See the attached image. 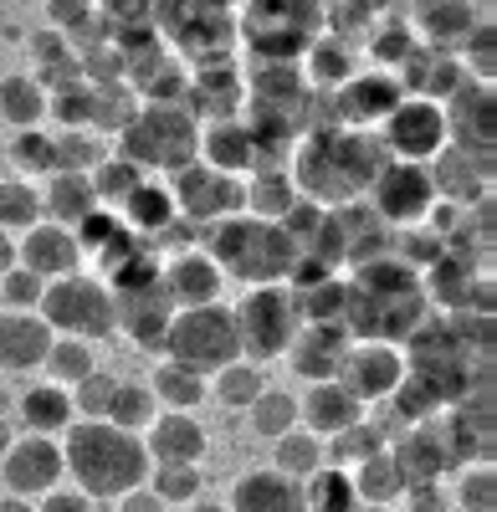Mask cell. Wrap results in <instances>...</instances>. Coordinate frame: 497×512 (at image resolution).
Segmentation results:
<instances>
[{
    "label": "cell",
    "mask_w": 497,
    "mask_h": 512,
    "mask_svg": "<svg viewBox=\"0 0 497 512\" xmlns=\"http://www.w3.org/2000/svg\"><path fill=\"white\" fill-rule=\"evenodd\" d=\"M164 354L175 364H190L200 374H216L221 364L241 359L236 344V318L221 303H200V308H175L170 328H164Z\"/></svg>",
    "instance_id": "7"
},
{
    "label": "cell",
    "mask_w": 497,
    "mask_h": 512,
    "mask_svg": "<svg viewBox=\"0 0 497 512\" xmlns=\"http://www.w3.org/2000/svg\"><path fill=\"white\" fill-rule=\"evenodd\" d=\"M41 369L52 374V384H72L88 374V369H98V354H93V344L88 338H67V333H57L52 338V349H47V359H41Z\"/></svg>",
    "instance_id": "36"
},
{
    "label": "cell",
    "mask_w": 497,
    "mask_h": 512,
    "mask_svg": "<svg viewBox=\"0 0 497 512\" xmlns=\"http://www.w3.org/2000/svg\"><path fill=\"white\" fill-rule=\"evenodd\" d=\"M118 149L129 164H139L144 175H175V169L200 159V118L185 103H144L134 118L118 128Z\"/></svg>",
    "instance_id": "5"
},
{
    "label": "cell",
    "mask_w": 497,
    "mask_h": 512,
    "mask_svg": "<svg viewBox=\"0 0 497 512\" xmlns=\"http://www.w3.org/2000/svg\"><path fill=\"white\" fill-rule=\"evenodd\" d=\"M41 512H88V492H47Z\"/></svg>",
    "instance_id": "51"
},
{
    "label": "cell",
    "mask_w": 497,
    "mask_h": 512,
    "mask_svg": "<svg viewBox=\"0 0 497 512\" xmlns=\"http://www.w3.org/2000/svg\"><path fill=\"white\" fill-rule=\"evenodd\" d=\"M298 420L308 425L313 436H339V431H349L354 420H364V400H354L339 379H318L313 390H308V400H298Z\"/></svg>",
    "instance_id": "23"
},
{
    "label": "cell",
    "mask_w": 497,
    "mask_h": 512,
    "mask_svg": "<svg viewBox=\"0 0 497 512\" xmlns=\"http://www.w3.org/2000/svg\"><path fill=\"white\" fill-rule=\"evenodd\" d=\"M149 390H154V400H164L170 410H195L205 395H211V384H205V374H200V369H190V364H175V359H164Z\"/></svg>",
    "instance_id": "31"
},
{
    "label": "cell",
    "mask_w": 497,
    "mask_h": 512,
    "mask_svg": "<svg viewBox=\"0 0 497 512\" xmlns=\"http://www.w3.org/2000/svg\"><path fill=\"white\" fill-rule=\"evenodd\" d=\"M344 390L354 395V400H390V390L405 379V359H400V349L395 344H375V338H359V344H349V354H344V364H339V374H334Z\"/></svg>",
    "instance_id": "13"
},
{
    "label": "cell",
    "mask_w": 497,
    "mask_h": 512,
    "mask_svg": "<svg viewBox=\"0 0 497 512\" xmlns=\"http://www.w3.org/2000/svg\"><path fill=\"white\" fill-rule=\"evenodd\" d=\"M349 338H375V344H400L426 323V292L416 267H405L400 256H380L364 262L359 282L344 287V318Z\"/></svg>",
    "instance_id": "1"
},
{
    "label": "cell",
    "mask_w": 497,
    "mask_h": 512,
    "mask_svg": "<svg viewBox=\"0 0 497 512\" xmlns=\"http://www.w3.org/2000/svg\"><path fill=\"white\" fill-rule=\"evenodd\" d=\"M200 154H205V164L226 169V175H252L262 164L257 128L241 123V118H216L211 128H200Z\"/></svg>",
    "instance_id": "20"
},
{
    "label": "cell",
    "mask_w": 497,
    "mask_h": 512,
    "mask_svg": "<svg viewBox=\"0 0 497 512\" xmlns=\"http://www.w3.org/2000/svg\"><path fill=\"white\" fill-rule=\"evenodd\" d=\"M323 466V436H313V431H282L277 436V472L282 477H293V482H308L313 472Z\"/></svg>",
    "instance_id": "33"
},
{
    "label": "cell",
    "mask_w": 497,
    "mask_h": 512,
    "mask_svg": "<svg viewBox=\"0 0 497 512\" xmlns=\"http://www.w3.org/2000/svg\"><path fill=\"white\" fill-rule=\"evenodd\" d=\"M159 415V400H154V390L149 384H129V379H118L113 384V395H108V410H103V420H113L118 431H149V420Z\"/></svg>",
    "instance_id": "32"
},
{
    "label": "cell",
    "mask_w": 497,
    "mask_h": 512,
    "mask_svg": "<svg viewBox=\"0 0 497 512\" xmlns=\"http://www.w3.org/2000/svg\"><path fill=\"white\" fill-rule=\"evenodd\" d=\"M236 318V344L241 354L252 364H267L277 354H287V344H293V333L303 328L298 308H293V292H287V282H267V287H252L241 297V303L231 308Z\"/></svg>",
    "instance_id": "8"
},
{
    "label": "cell",
    "mask_w": 497,
    "mask_h": 512,
    "mask_svg": "<svg viewBox=\"0 0 497 512\" xmlns=\"http://www.w3.org/2000/svg\"><path fill=\"white\" fill-rule=\"evenodd\" d=\"M375 451H385V436L375 431V425L354 420L349 431L328 436V451H323V461H339V466H359L364 456H375Z\"/></svg>",
    "instance_id": "44"
},
{
    "label": "cell",
    "mask_w": 497,
    "mask_h": 512,
    "mask_svg": "<svg viewBox=\"0 0 497 512\" xmlns=\"http://www.w3.org/2000/svg\"><path fill=\"white\" fill-rule=\"evenodd\" d=\"M211 256L226 272V282H246V287H267V282H287L298 267V246L282 231V221H262V216H231L211 226Z\"/></svg>",
    "instance_id": "4"
},
{
    "label": "cell",
    "mask_w": 497,
    "mask_h": 512,
    "mask_svg": "<svg viewBox=\"0 0 497 512\" xmlns=\"http://www.w3.org/2000/svg\"><path fill=\"white\" fill-rule=\"evenodd\" d=\"M52 328L41 313H0V369L6 374H31L41 369V359H47L52 349Z\"/></svg>",
    "instance_id": "19"
},
{
    "label": "cell",
    "mask_w": 497,
    "mask_h": 512,
    "mask_svg": "<svg viewBox=\"0 0 497 512\" xmlns=\"http://www.w3.org/2000/svg\"><path fill=\"white\" fill-rule=\"evenodd\" d=\"M11 267H16V236L0 231V272H11Z\"/></svg>",
    "instance_id": "53"
},
{
    "label": "cell",
    "mask_w": 497,
    "mask_h": 512,
    "mask_svg": "<svg viewBox=\"0 0 497 512\" xmlns=\"http://www.w3.org/2000/svg\"><path fill=\"white\" fill-rule=\"evenodd\" d=\"M231 512H308V502H303V487L272 466V472H246L236 482Z\"/></svg>",
    "instance_id": "25"
},
{
    "label": "cell",
    "mask_w": 497,
    "mask_h": 512,
    "mask_svg": "<svg viewBox=\"0 0 497 512\" xmlns=\"http://www.w3.org/2000/svg\"><path fill=\"white\" fill-rule=\"evenodd\" d=\"M0 472H6V487L16 497H31V492H52L57 477L67 472V461H62V446L52 436H21L11 441V451L0 456Z\"/></svg>",
    "instance_id": "16"
},
{
    "label": "cell",
    "mask_w": 497,
    "mask_h": 512,
    "mask_svg": "<svg viewBox=\"0 0 497 512\" xmlns=\"http://www.w3.org/2000/svg\"><path fill=\"white\" fill-rule=\"evenodd\" d=\"M405 512H446L451 497L441 492V482H416V487H405Z\"/></svg>",
    "instance_id": "50"
},
{
    "label": "cell",
    "mask_w": 497,
    "mask_h": 512,
    "mask_svg": "<svg viewBox=\"0 0 497 512\" xmlns=\"http://www.w3.org/2000/svg\"><path fill=\"white\" fill-rule=\"evenodd\" d=\"M164 287H170L175 308H200V303H221L226 272L216 267L211 251H185L164 267Z\"/></svg>",
    "instance_id": "22"
},
{
    "label": "cell",
    "mask_w": 497,
    "mask_h": 512,
    "mask_svg": "<svg viewBox=\"0 0 497 512\" xmlns=\"http://www.w3.org/2000/svg\"><path fill=\"white\" fill-rule=\"evenodd\" d=\"M47 82L41 77H26V72H11L0 77V118H6L11 128H36L41 118H47Z\"/></svg>",
    "instance_id": "28"
},
{
    "label": "cell",
    "mask_w": 497,
    "mask_h": 512,
    "mask_svg": "<svg viewBox=\"0 0 497 512\" xmlns=\"http://www.w3.org/2000/svg\"><path fill=\"white\" fill-rule=\"evenodd\" d=\"M426 169H431L436 195H446V200H467V205H477L482 190H487V180H492V164L477 159V154H467V149H457V144H441V149L431 154Z\"/></svg>",
    "instance_id": "21"
},
{
    "label": "cell",
    "mask_w": 497,
    "mask_h": 512,
    "mask_svg": "<svg viewBox=\"0 0 497 512\" xmlns=\"http://www.w3.org/2000/svg\"><path fill=\"white\" fill-rule=\"evenodd\" d=\"M98 210V195H93V180L82 169H57L52 185L41 190V216H52L57 226H77Z\"/></svg>",
    "instance_id": "26"
},
{
    "label": "cell",
    "mask_w": 497,
    "mask_h": 512,
    "mask_svg": "<svg viewBox=\"0 0 497 512\" xmlns=\"http://www.w3.org/2000/svg\"><path fill=\"white\" fill-rule=\"evenodd\" d=\"M175 216H185L190 226H216V221H231L246 210V190H241V175H226L216 164H185L175 169Z\"/></svg>",
    "instance_id": "11"
},
{
    "label": "cell",
    "mask_w": 497,
    "mask_h": 512,
    "mask_svg": "<svg viewBox=\"0 0 497 512\" xmlns=\"http://www.w3.org/2000/svg\"><path fill=\"white\" fill-rule=\"evenodd\" d=\"M36 313L47 318V328H52V333L88 338V344H98V338L118 333V328H113V292H108V282L82 277V272L47 282V292H41Z\"/></svg>",
    "instance_id": "9"
},
{
    "label": "cell",
    "mask_w": 497,
    "mask_h": 512,
    "mask_svg": "<svg viewBox=\"0 0 497 512\" xmlns=\"http://www.w3.org/2000/svg\"><path fill=\"white\" fill-rule=\"evenodd\" d=\"M385 144L375 134H344V128H328V134H313L298 154V195H308L313 205H344L354 195L369 190V180L380 175L385 164Z\"/></svg>",
    "instance_id": "3"
},
{
    "label": "cell",
    "mask_w": 497,
    "mask_h": 512,
    "mask_svg": "<svg viewBox=\"0 0 497 512\" xmlns=\"http://www.w3.org/2000/svg\"><path fill=\"white\" fill-rule=\"evenodd\" d=\"M390 159H416L426 164L441 144H446V113L431 98H400L385 113V134H380Z\"/></svg>",
    "instance_id": "12"
},
{
    "label": "cell",
    "mask_w": 497,
    "mask_h": 512,
    "mask_svg": "<svg viewBox=\"0 0 497 512\" xmlns=\"http://www.w3.org/2000/svg\"><path fill=\"white\" fill-rule=\"evenodd\" d=\"M344 287L334 272H323V277H308V282H293L287 292H293V308L303 323H339L344 318Z\"/></svg>",
    "instance_id": "30"
},
{
    "label": "cell",
    "mask_w": 497,
    "mask_h": 512,
    "mask_svg": "<svg viewBox=\"0 0 497 512\" xmlns=\"http://www.w3.org/2000/svg\"><path fill=\"white\" fill-rule=\"evenodd\" d=\"M477 21L482 16L467 6V0H426V11H421V26H426V36L436 41V47H446V41H467Z\"/></svg>",
    "instance_id": "34"
},
{
    "label": "cell",
    "mask_w": 497,
    "mask_h": 512,
    "mask_svg": "<svg viewBox=\"0 0 497 512\" xmlns=\"http://www.w3.org/2000/svg\"><path fill=\"white\" fill-rule=\"evenodd\" d=\"M185 512H231V507H221V502H185Z\"/></svg>",
    "instance_id": "56"
},
{
    "label": "cell",
    "mask_w": 497,
    "mask_h": 512,
    "mask_svg": "<svg viewBox=\"0 0 497 512\" xmlns=\"http://www.w3.org/2000/svg\"><path fill=\"white\" fill-rule=\"evenodd\" d=\"M88 180H93L98 205H123V200H129L149 175H144L139 164H129V159H98V164L88 169Z\"/></svg>",
    "instance_id": "38"
},
{
    "label": "cell",
    "mask_w": 497,
    "mask_h": 512,
    "mask_svg": "<svg viewBox=\"0 0 497 512\" xmlns=\"http://www.w3.org/2000/svg\"><path fill=\"white\" fill-rule=\"evenodd\" d=\"M149 461H180V466H200L205 456V431L200 420L175 410V415H154L149 420V441H144Z\"/></svg>",
    "instance_id": "24"
},
{
    "label": "cell",
    "mask_w": 497,
    "mask_h": 512,
    "mask_svg": "<svg viewBox=\"0 0 497 512\" xmlns=\"http://www.w3.org/2000/svg\"><path fill=\"white\" fill-rule=\"evenodd\" d=\"M354 482V492H359V502H380V507H390L400 492H405V482H400V472H395V461H390V451H375V456H364L359 461V477H349Z\"/></svg>",
    "instance_id": "37"
},
{
    "label": "cell",
    "mask_w": 497,
    "mask_h": 512,
    "mask_svg": "<svg viewBox=\"0 0 497 512\" xmlns=\"http://www.w3.org/2000/svg\"><path fill=\"white\" fill-rule=\"evenodd\" d=\"M123 216H129L139 231H164L175 221V195L164 185H154V180H144L129 200H123Z\"/></svg>",
    "instance_id": "41"
},
{
    "label": "cell",
    "mask_w": 497,
    "mask_h": 512,
    "mask_svg": "<svg viewBox=\"0 0 497 512\" xmlns=\"http://www.w3.org/2000/svg\"><path fill=\"white\" fill-rule=\"evenodd\" d=\"M446 144H457L492 164V82L467 77L457 93L446 98Z\"/></svg>",
    "instance_id": "14"
},
{
    "label": "cell",
    "mask_w": 497,
    "mask_h": 512,
    "mask_svg": "<svg viewBox=\"0 0 497 512\" xmlns=\"http://www.w3.org/2000/svg\"><path fill=\"white\" fill-rule=\"evenodd\" d=\"M0 512H31V502L26 497H6V502H0Z\"/></svg>",
    "instance_id": "55"
},
{
    "label": "cell",
    "mask_w": 497,
    "mask_h": 512,
    "mask_svg": "<svg viewBox=\"0 0 497 512\" xmlns=\"http://www.w3.org/2000/svg\"><path fill=\"white\" fill-rule=\"evenodd\" d=\"M16 262L26 272H36L41 282H57V277H72L82 267V241L72 226H57V221H36L31 231L16 236Z\"/></svg>",
    "instance_id": "15"
},
{
    "label": "cell",
    "mask_w": 497,
    "mask_h": 512,
    "mask_svg": "<svg viewBox=\"0 0 497 512\" xmlns=\"http://www.w3.org/2000/svg\"><path fill=\"white\" fill-rule=\"evenodd\" d=\"M262 390H267L262 369H257V364H241V359L221 364V369H216V384H211V395H216L226 410H246V405H252Z\"/></svg>",
    "instance_id": "39"
},
{
    "label": "cell",
    "mask_w": 497,
    "mask_h": 512,
    "mask_svg": "<svg viewBox=\"0 0 497 512\" xmlns=\"http://www.w3.org/2000/svg\"><path fill=\"white\" fill-rule=\"evenodd\" d=\"M457 502H462L467 512H492V507H497V472H492V461H477L472 472L462 477Z\"/></svg>",
    "instance_id": "49"
},
{
    "label": "cell",
    "mask_w": 497,
    "mask_h": 512,
    "mask_svg": "<svg viewBox=\"0 0 497 512\" xmlns=\"http://www.w3.org/2000/svg\"><path fill=\"white\" fill-rule=\"evenodd\" d=\"M354 512H390V507H380V502H359Z\"/></svg>",
    "instance_id": "57"
},
{
    "label": "cell",
    "mask_w": 497,
    "mask_h": 512,
    "mask_svg": "<svg viewBox=\"0 0 497 512\" xmlns=\"http://www.w3.org/2000/svg\"><path fill=\"white\" fill-rule=\"evenodd\" d=\"M11 441H16V431H11V420H6V415H0V456H6V451H11Z\"/></svg>",
    "instance_id": "54"
},
{
    "label": "cell",
    "mask_w": 497,
    "mask_h": 512,
    "mask_svg": "<svg viewBox=\"0 0 497 512\" xmlns=\"http://www.w3.org/2000/svg\"><path fill=\"white\" fill-rule=\"evenodd\" d=\"M118 512H164V502H159L154 492H139V487H134V492L118 497Z\"/></svg>",
    "instance_id": "52"
},
{
    "label": "cell",
    "mask_w": 497,
    "mask_h": 512,
    "mask_svg": "<svg viewBox=\"0 0 497 512\" xmlns=\"http://www.w3.org/2000/svg\"><path fill=\"white\" fill-rule=\"evenodd\" d=\"M154 497H159V502H195V497H200V466L159 461V472H154Z\"/></svg>",
    "instance_id": "45"
},
{
    "label": "cell",
    "mask_w": 497,
    "mask_h": 512,
    "mask_svg": "<svg viewBox=\"0 0 497 512\" xmlns=\"http://www.w3.org/2000/svg\"><path fill=\"white\" fill-rule=\"evenodd\" d=\"M436 205V185H431V169L416 159H385L380 175L369 180V210L385 221V226H421Z\"/></svg>",
    "instance_id": "10"
},
{
    "label": "cell",
    "mask_w": 497,
    "mask_h": 512,
    "mask_svg": "<svg viewBox=\"0 0 497 512\" xmlns=\"http://www.w3.org/2000/svg\"><path fill=\"white\" fill-rule=\"evenodd\" d=\"M21 420H26V431H36V436H57V431H67V425L77 420V410H72V390L67 384H31V390L21 395Z\"/></svg>",
    "instance_id": "27"
},
{
    "label": "cell",
    "mask_w": 497,
    "mask_h": 512,
    "mask_svg": "<svg viewBox=\"0 0 497 512\" xmlns=\"http://www.w3.org/2000/svg\"><path fill=\"white\" fill-rule=\"evenodd\" d=\"M349 328L344 323H303L298 333H293V344H287V354H293V369L303 374V379H334L339 374V364H344V354H349Z\"/></svg>",
    "instance_id": "18"
},
{
    "label": "cell",
    "mask_w": 497,
    "mask_h": 512,
    "mask_svg": "<svg viewBox=\"0 0 497 512\" xmlns=\"http://www.w3.org/2000/svg\"><path fill=\"white\" fill-rule=\"evenodd\" d=\"M395 461V472L405 487H416V482H441L446 466H457V456H451V441H446V425L441 420H416L410 431L400 436V446L390 451Z\"/></svg>",
    "instance_id": "17"
},
{
    "label": "cell",
    "mask_w": 497,
    "mask_h": 512,
    "mask_svg": "<svg viewBox=\"0 0 497 512\" xmlns=\"http://www.w3.org/2000/svg\"><path fill=\"white\" fill-rule=\"evenodd\" d=\"M241 190H246V216H262V221H282L298 205V185L282 169H252V180Z\"/></svg>",
    "instance_id": "29"
},
{
    "label": "cell",
    "mask_w": 497,
    "mask_h": 512,
    "mask_svg": "<svg viewBox=\"0 0 497 512\" xmlns=\"http://www.w3.org/2000/svg\"><path fill=\"white\" fill-rule=\"evenodd\" d=\"M113 384H118V374H108V369H88V374H82V379L72 384V410H82L88 420H103Z\"/></svg>",
    "instance_id": "47"
},
{
    "label": "cell",
    "mask_w": 497,
    "mask_h": 512,
    "mask_svg": "<svg viewBox=\"0 0 497 512\" xmlns=\"http://www.w3.org/2000/svg\"><path fill=\"white\" fill-rule=\"evenodd\" d=\"M41 292H47V282H41L36 272H26L21 262L11 272H0V303H6L11 313H36Z\"/></svg>",
    "instance_id": "46"
},
{
    "label": "cell",
    "mask_w": 497,
    "mask_h": 512,
    "mask_svg": "<svg viewBox=\"0 0 497 512\" xmlns=\"http://www.w3.org/2000/svg\"><path fill=\"white\" fill-rule=\"evenodd\" d=\"M62 461L88 497H123L149 477L144 441L134 431H118L113 420H72Z\"/></svg>",
    "instance_id": "2"
},
{
    "label": "cell",
    "mask_w": 497,
    "mask_h": 512,
    "mask_svg": "<svg viewBox=\"0 0 497 512\" xmlns=\"http://www.w3.org/2000/svg\"><path fill=\"white\" fill-rule=\"evenodd\" d=\"M303 502H308V512H354L359 492H354L349 472H339V466H318V472L308 477V487H303Z\"/></svg>",
    "instance_id": "35"
},
{
    "label": "cell",
    "mask_w": 497,
    "mask_h": 512,
    "mask_svg": "<svg viewBox=\"0 0 497 512\" xmlns=\"http://www.w3.org/2000/svg\"><path fill=\"white\" fill-rule=\"evenodd\" d=\"M113 292V328H123L139 349H164V328L175 318V297L164 287V272L149 262L118 267Z\"/></svg>",
    "instance_id": "6"
},
{
    "label": "cell",
    "mask_w": 497,
    "mask_h": 512,
    "mask_svg": "<svg viewBox=\"0 0 497 512\" xmlns=\"http://www.w3.org/2000/svg\"><path fill=\"white\" fill-rule=\"evenodd\" d=\"M11 159L26 169V175H57V134L47 128H16V144H11Z\"/></svg>",
    "instance_id": "43"
},
{
    "label": "cell",
    "mask_w": 497,
    "mask_h": 512,
    "mask_svg": "<svg viewBox=\"0 0 497 512\" xmlns=\"http://www.w3.org/2000/svg\"><path fill=\"white\" fill-rule=\"evenodd\" d=\"M246 415H252V431L257 436L277 441L282 431H293V425H298V400L287 395V390H262L252 405H246Z\"/></svg>",
    "instance_id": "42"
},
{
    "label": "cell",
    "mask_w": 497,
    "mask_h": 512,
    "mask_svg": "<svg viewBox=\"0 0 497 512\" xmlns=\"http://www.w3.org/2000/svg\"><path fill=\"white\" fill-rule=\"evenodd\" d=\"M103 159V144L88 134V128H67V134H57V169H88Z\"/></svg>",
    "instance_id": "48"
},
{
    "label": "cell",
    "mask_w": 497,
    "mask_h": 512,
    "mask_svg": "<svg viewBox=\"0 0 497 512\" xmlns=\"http://www.w3.org/2000/svg\"><path fill=\"white\" fill-rule=\"evenodd\" d=\"M41 221V190L31 180H0V231H31Z\"/></svg>",
    "instance_id": "40"
}]
</instances>
